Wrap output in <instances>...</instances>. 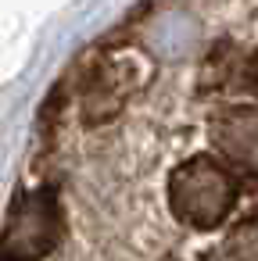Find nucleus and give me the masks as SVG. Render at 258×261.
Returning a JSON list of instances; mask_svg holds the SVG:
<instances>
[{"label":"nucleus","instance_id":"f257e3e1","mask_svg":"<svg viewBox=\"0 0 258 261\" xmlns=\"http://www.w3.org/2000/svg\"><path fill=\"white\" fill-rule=\"evenodd\" d=\"M169 204L179 222L194 229H215L237 207V175L229 165L208 154H194L172 172Z\"/></svg>","mask_w":258,"mask_h":261},{"label":"nucleus","instance_id":"f03ea898","mask_svg":"<svg viewBox=\"0 0 258 261\" xmlns=\"http://www.w3.org/2000/svg\"><path fill=\"white\" fill-rule=\"evenodd\" d=\"M151 79V58L136 47H111L90 65L83 83V115L90 122L111 118Z\"/></svg>","mask_w":258,"mask_h":261},{"label":"nucleus","instance_id":"7ed1b4c3","mask_svg":"<svg viewBox=\"0 0 258 261\" xmlns=\"http://www.w3.org/2000/svg\"><path fill=\"white\" fill-rule=\"evenodd\" d=\"M61 236V211L54 190H33L15 200L8 225L0 232V254L11 257H40Z\"/></svg>","mask_w":258,"mask_h":261},{"label":"nucleus","instance_id":"20e7f679","mask_svg":"<svg viewBox=\"0 0 258 261\" xmlns=\"http://www.w3.org/2000/svg\"><path fill=\"white\" fill-rule=\"evenodd\" d=\"M212 147L219 150V158L247 175L258 179V104H240V108H226L212 118Z\"/></svg>","mask_w":258,"mask_h":261},{"label":"nucleus","instance_id":"39448f33","mask_svg":"<svg viewBox=\"0 0 258 261\" xmlns=\"http://www.w3.org/2000/svg\"><path fill=\"white\" fill-rule=\"evenodd\" d=\"M226 254H229V257H258V215L244 218V222L229 232Z\"/></svg>","mask_w":258,"mask_h":261},{"label":"nucleus","instance_id":"423d86ee","mask_svg":"<svg viewBox=\"0 0 258 261\" xmlns=\"http://www.w3.org/2000/svg\"><path fill=\"white\" fill-rule=\"evenodd\" d=\"M247 83L258 90V50L251 54V61H247Z\"/></svg>","mask_w":258,"mask_h":261}]
</instances>
